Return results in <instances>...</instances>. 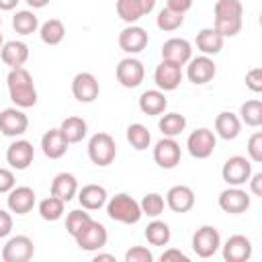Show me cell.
I'll use <instances>...</instances> for the list:
<instances>
[{
  "label": "cell",
  "mask_w": 262,
  "mask_h": 262,
  "mask_svg": "<svg viewBox=\"0 0 262 262\" xmlns=\"http://www.w3.org/2000/svg\"><path fill=\"white\" fill-rule=\"evenodd\" d=\"M31 8H43V6H47L49 4V0H25Z\"/></svg>",
  "instance_id": "816d5d0a"
},
{
  "label": "cell",
  "mask_w": 262,
  "mask_h": 262,
  "mask_svg": "<svg viewBox=\"0 0 262 262\" xmlns=\"http://www.w3.org/2000/svg\"><path fill=\"white\" fill-rule=\"evenodd\" d=\"M115 156H117V143H115L113 135L98 131L88 139V158L94 166L104 168V166L113 164Z\"/></svg>",
  "instance_id": "277c9868"
},
{
  "label": "cell",
  "mask_w": 262,
  "mask_h": 262,
  "mask_svg": "<svg viewBox=\"0 0 262 262\" xmlns=\"http://www.w3.org/2000/svg\"><path fill=\"white\" fill-rule=\"evenodd\" d=\"M154 6H156V0H117L115 4L119 18L125 20L127 25H133L145 14H149Z\"/></svg>",
  "instance_id": "ac0fdd59"
},
{
  "label": "cell",
  "mask_w": 262,
  "mask_h": 262,
  "mask_svg": "<svg viewBox=\"0 0 262 262\" xmlns=\"http://www.w3.org/2000/svg\"><path fill=\"white\" fill-rule=\"evenodd\" d=\"M0 27H2V16H0Z\"/></svg>",
  "instance_id": "11a10c76"
},
{
  "label": "cell",
  "mask_w": 262,
  "mask_h": 262,
  "mask_svg": "<svg viewBox=\"0 0 262 262\" xmlns=\"http://www.w3.org/2000/svg\"><path fill=\"white\" fill-rule=\"evenodd\" d=\"M51 194L61 199L63 203L72 201L78 194V180L70 172H59L51 182Z\"/></svg>",
  "instance_id": "f1b7e54d"
},
{
  "label": "cell",
  "mask_w": 262,
  "mask_h": 262,
  "mask_svg": "<svg viewBox=\"0 0 262 262\" xmlns=\"http://www.w3.org/2000/svg\"><path fill=\"white\" fill-rule=\"evenodd\" d=\"M8 96L18 108H31L37 104V88L33 82V76L25 68H14L6 76Z\"/></svg>",
  "instance_id": "6da1fadb"
},
{
  "label": "cell",
  "mask_w": 262,
  "mask_h": 262,
  "mask_svg": "<svg viewBox=\"0 0 262 262\" xmlns=\"http://www.w3.org/2000/svg\"><path fill=\"white\" fill-rule=\"evenodd\" d=\"M98 260H111V262H115V256L113 254H96L94 256V262H98Z\"/></svg>",
  "instance_id": "f5cc1de1"
},
{
  "label": "cell",
  "mask_w": 262,
  "mask_h": 262,
  "mask_svg": "<svg viewBox=\"0 0 262 262\" xmlns=\"http://www.w3.org/2000/svg\"><path fill=\"white\" fill-rule=\"evenodd\" d=\"M74 239H76V244H78L80 250H84V252H98L100 248L106 246L108 231H106V227L102 223H98V221L92 219L78 235H74Z\"/></svg>",
  "instance_id": "5b68a950"
},
{
  "label": "cell",
  "mask_w": 262,
  "mask_h": 262,
  "mask_svg": "<svg viewBox=\"0 0 262 262\" xmlns=\"http://www.w3.org/2000/svg\"><path fill=\"white\" fill-rule=\"evenodd\" d=\"M186 147H188V154L196 160H207L215 147H217V137L211 129L207 127H201V129H194L188 139H186Z\"/></svg>",
  "instance_id": "52a82bcc"
},
{
  "label": "cell",
  "mask_w": 262,
  "mask_h": 262,
  "mask_svg": "<svg viewBox=\"0 0 262 262\" xmlns=\"http://www.w3.org/2000/svg\"><path fill=\"white\" fill-rule=\"evenodd\" d=\"M154 162L164 170L176 168L178 162H180V145H178V141L174 137H162L154 145Z\"/></svg>",
  "instance_id": "2e32d148"
},
{
  "label": "cell",
  "mask_w": 262,
  "mask_h": 262,
  "mask_svg": "<svg viewBox=\"0 0 262 262\" xmlns=\"http://www.w3.org/2000/svg\"><path fill=\"white\" fill-rule=\"evenodd\" d=\"M33 158H35V147L27 139H16L6 149V162L10 164L12 170H27L33 164Z\"/></svg>",
  "instance_id": "d6986e66"
},
{
  "label": "cell",
  "mask_w": 262,
  "mask_h": 262,
  "mask_svg": "<svg viewBox=\"0 0 262 262\" xmlns=\"http://www.w3.org/2000/svg\"><path fill=\"white\" fill-rule=\"evenodd\" d=\"M106 215L113 221L127 223V225H133L143 217L139 203L127 192H119L106 201Z\"/></svg>",
  "instance_id": "3957f363"
},
{
  "label": "cell",
  "mask_w": 262,
  "mask_h": 262,
  "mask_svg": "<svg viewBox=\"0 0 262 262\" xmlns=\"http://www.w3.org/2000/svg\"><path fill=\"white\" fill-rule=\"evenodd\" d=\"M35 201H37V194L31 186H14L6 196V205L10 213H16V215L31 213L35 207Z\"/></svg>",
  "instance_id": "44dd1931"
},
{
  "label": "cell",
  "mask_w": 262,
  "mask_h": 262,
  "mask_svg": "<svg viewBox=\"0 0 262 262\" xmlns=\"http://www.w3.org/2000/svg\"><path fill=\"white\" fill-rule=\"evenodd\" d=\"M115 74H117V82L123 88H137L143 82V78H145V68H143V63L137 57L129 55V57L119 61Z\"/></svg>",
  "instance_id": "9c48e42d"
},
{
  "label": "cell",
  "mask_w": 262,
  "mask_h": 262,
  "mask_svg": "<svg viewBox=\"0 0 262 262\" xmlns=\"http://www.w3.org/2000/svg\"><path fill=\"white\" fill-rule=\"evenodd\" d=\"M16 186L14 172L8 168H0V194H8Z\"/></svg>",
  "instance_id": "f6af8a7d"
},
{
  "label": "cell",
  "mask_w": 262,
  "mask_h": 262,
  "mask_svg": "<svg viewBox=\"0 0 262 262\" xmlns=\"http://www.w3.org/2000/svg\"><path fill=\"white\" fill-rule=\"evenodd\" d=\"M154 82H156L158 90H162V92L176 90L182 82V66L162 59L154 70Z\"/></svg>",
  "instance_id": "8fae6325"
},
{
  "label": "cell",
  "mask_w": 262,
  "mask_h": 262,
  "mask_svg": "<svg viewBox=\"0 0 262 262\" xmlns=\"http://www.w3.org/2000/svg\"><path fill=\"white\" fill-rule=\"evenodd\" d=\"M221 248L225 262H248L252 258V242L246 235H231Z\"/></svg>",
  "instance_id": "ffe728a7"
},
{
  "label": "cell",
  "mask_w": 262,
  "mask_h": 262,
  "mask_svg": "<svg viewBox=\"0 0 262 262\" xmlns=\"http://www.w3.org/2000/svg\"><path fill=\"white\" fill-rule=\"evenodd\" d=\"M147 41H149L147 31L143 27H137V25H127L119 33V47L129 55H135V53L143 51L147 47Z\"/></svg>",
  "instance_id": "e0dca14e"
},
{
  "label": "cell",
  "mask_w": 262,
  "mask_h": 262,
  "mask_svg": "<svg viewBox=\"0 0 262 262\" xmlns=\"http://www.w3.org/2000/svg\"><path fill=\"white\" fill-rule=\"evenodd\" d=\"M158 129L164 137H178L186 129V117L180 113H164L158 121Z\"/></svg>",
  "instance_id": "1f68e13d"
},
{
  "label": "cell",
  "mask_w": 262,
  "mask_h": 262,
  "mask_svg": "<svg viewBox=\"0 0 262 262\" xmlns=\"http://www.w3.org/2000/svg\"><path fill=\"white\" fill-rule=\"evenodd\" d=\"M0 57L2 61L14 70V68H25L27 59H29V47L23 41H6L0 47Z\"/></svg>",
  "instance_id": "d4e9b609"
},
{
  "label": "cell",
  "mask_w": 262,
  "mask_h": 262,
  "mask_svg": "<svg viewBox=\"0 0 262 262\" xmlns=\"http://www.w3.org/2000/svg\"><path fill=\"white\" fill-rule=\"evenodd\" d=\"M239 121L246 123L248 127H260L262 125V100L258 98H252V100H246L242 106H239Z\"/></svg>",
  "instance_id": "e575fe53"
},
{
  "label": "cell",
  "mask_w": 262,
  "mask_h": 262,
  "mask_svg": "<svg viewBox=\"0 0 262 262\" xmlns=\"http://www.w3.org/2000/svg\"><path fill=\"white\" fill-rule=\"evenodd\" d=\"M223 39L225 37H221V33L215 27L201 29L196 33V49L203 55H217L223 49Z\"/></svg>",
  "instance_id": "83f0119b"
},
{
  "label": "cell",
  "mask_w": 262,
  "mask_h": 262,
  "mask_svg": "<svg viewBox=\"0 0 262 262\" xmlns=\"http://www.w3.org/2000/svg\"><path fill=\"white\" fill-rule=\"evenodd\" d=\"M59 131L68 139V143H80L88 135V123L82 117H68L61 121Z\"/></svg>",
  "instance_id": "4dcf8cb0"
},
{
  "label": "cell",
  "mask_w": 262,
  "mask_h": 262,
  "mask_svg": "<svg viewBox=\"0 0 262 262\" xmlns=\"http://www.w3.org/2000/svg\"><path fill=\"white\" fill-rule=\"evenodd\" d=\"M190 57H192V45L182 37H172L162 45V59L166 61L186 66Z\"/></svg>",
  "instance_id": "7402d4cb"
},
{
  "label": "cell",
  "mask_w": 262,
  "mask_h": 262,
  "mask_svg": "<svg viewBox=\"0 0 262 262\" xmlns=\"http://www.w3.org/2000/svg\"><path fill=\"white\" fill-rule=\"evenodd\" d=\"M221 246V235L213 225H201L192 235V250L199 258H211Z\"/></svg>",
  "instance_id": "8992f818"
},
{
  "label": "cell",
  "mask_w": 262,
  "mask_h": 262,
  "mask_svg": "<svg viewBox=\"0 0 262 262\" xmlns=\"http://www.w3.org/2000/svg\"><path fill=\"white\" fill-rule=\"evenodd\" d=\"M35 254V244L29 235H14L2 248L4 262H29Z\"/></svg>",
  "instance_id": "30bf717a"
},
{
  "label": "cell",
  "mask_w": 262,
  "mask_h": 262,
  "mask_svg": "<svg viewBox=\"0 0 262 262\" xmlns=\"http://www.w3.org/2000/svg\"><path fill=\"white\" fill-rule=\"evenodd\" d=\"M170 237H172V231H170V225L166 221H160L156 217L151 223H147V227H145V239L151 246H168Z\"/></svg>",
  "instance_id": "836d02e7"
},
{
  "label": "cell",
  "mask_w": 262,
  "mask_h": 262,
  "mask_svg": "<svg viewBox=\"0 0 262 262\" xmlns=\"http://www.w3.org/2000/svg\"><path fill=\"white\" fill-rule=\"evenodd\" d=\"M217 74V66L209 55H199V57H190L186 63V76L192 84L203 86L209 84Z\"/></svg>",
  "instance_id": "5bb4252c"
},
{
  "label": "cell",
  "mask_w": 262,
  "mask_h": 262,
  "mask_svg": "<svg viewBox=\"0 0 262 262\" xmlns=\"http://www.w3.org/2000/svg\"><path fill=\"white\" fill-rule=\"evenodd\" d=\"M12 223H14V221H12V215H10L8 211L0 209V239L10 235V231H12Z\"/></svg>",
  "instance_id": "bcb514c9"
},
{
  "label": "cell",
  "mask_w": 262,
  "mask_h": 262,
  "mask_svg": "<svg viewBox=\"0 0 262 262\" xmlns=\"http://www.w3.org/2000/svg\"><path fill=\"white\" fill-rule=\"evenodd\" d=\"M168 106V100H166V94L158 88L154 90H145L141 92L139 96V108L143 115H149V117H156V115H162Z\"/></svg>",
  "instance_id": "f546056e"
},
{
  "label": "cell",
  "mask_w": 262,
  "mask_h": 262,
  "mask_svg": "<svg viewBox=\"0 0 262 262\" xmlns=\"http://www.w3.org/2000/svg\"><path fill=\"white\" fill-rule=\"evenodd\" d=\"M78 201H80L82 209L96 211V209L106 205L108 194H106V188L100 186V184H86V186H82L78 190Z\"/></svg>",
  "instance_id": "484cf974"
},
{
  "label": "cell",
  "mask_w": 262,
  "mask_h": 262,
  "mask_svg": "<svg viewBox=\"0 0 262 262\" xmlns=\"http://www.w3.org/2000/svg\"><path fill=\"white\" fill-rule=\"evenodd\" d=\"M182 23H184V14H182V12H176V10L168 8V6L162 8V10L158 12V18H156L158 29H160V31H166V33H172V31L180 29Z\"/></svg>",
  "instance_id": "f35d334b"
},
{
  "label": "cell",
  "mask_w": 262,
  "mask_h": 262,
  "mask_svg": "<svg viewBox=\"0 0 262 262\" xmlns=\"http://www.w3.org/2000/svg\"><path fill=\"white\" fill-rule=\"evenodd\" d=\"M215 29L221 37H235L242 31L244 6L239 0H217L215 2Z\"/></svg>",
  "instance_id": "7a4b0ae2"
},
{
  "label": "cell",
  "mask_w": 262,
  "mask_h": 262,
  "mask_svg": "<svg viewBox=\"0 0 262 262\" xmlns=\"http://www.w3.org/2000/svg\"><path fill=\"white\" fill-rule=\"evenodd\" d=\"M72 94L78 102H94L100 94V86H98V80L94 78V74L90 72H80L74 76L72 80Z\"/></svg>",
  "instance_id": "9a60e30c"
},
{
  "label": "cell",
  "mask_w": 262,
  "mask_h": 262,
  "mask_svg": "<svg viewBox=\"0 0 262 262\" xmlns=\"http://www.w3.org/2000/svg\"><path fill=\"white\" fill-rule=\"evenodd\" d=\"M12 29L18 35H33L39 29V18L33 10H18L12 16Z\"/></svg>",
  "instance_id": "d590c367"
},
{
  "label": "cell",
  "mask_w": 262,
  "mask_h": 262,
  "mask_svg": "<svg viewBox=\"0 0 262 262\" xmlns=\"http://www.w3.org/2000/svg\"><path fill=\"white\" fill-rule=\"evenodd\" d=\"M139 207H141V213H143V215L156 219V217H160V215L164 213L166 201H164L162 194H158V192H149V194H145V196L139 201Z\"/></svg>",
  "instance_id": "ab89813d"
},
{
  "label": "cell",
  "mask_w": 262,
  "mask_h": 262,
  "mask_svg": "<svg viewBox=\"0 0 262 262\" xmlns=\"http://www.w3.org/2000/svg\"><path fill=\"white\" fill-rule=\"evenodd\" d=\"M63 209H66V203L53 194H49L47 199H43L39 203V215L41 219L45 221H57L63 217Z\"/></svg>",
  "instance_id": "74e56055"
},
{
  "label": "cell",
  "mask_w": 262,
  "mask_h": 262,
  "mask_svg": "<svg viewBox=\"0 0 262 262\" xmlns=\"http://www.w3.org/2000/svg\"><path fill=\"white\" fill-rule=\"evenodd\" d=\"M246 86L252 92H262V68H252L246 72Z\"/></svg>",
  "instance_id": "ee69618b"
},
{
  "label": "cell",
  "mask_w": 262,
  "mask_h": 262,
  "mask_svg": "<svg viewBox=\"0 0 262 262\" xmlns=\"http://www.w3.org/2000/svg\"><path fill=\"white\" fill-rule=\"evenodd\" d=\"M90 221H92V217H90V213H86V209H74V211H70L68 217H66V229H68V233L74 237V235H78Z\"/></svg>",
  "instance_id": "60d3db41"
},
{
  "label": "cell",
  "mask_w": 262,
  "mask_h": 262,
  "mask_svg": "<svg viewBox=\"0 0 262 262\" xmlns=\"http://www.w3.org/2000/svg\"><path fill=\"white\" fill-rule=\"evenodd\" d=\"M242 131V121L235 113L231 111H221L217 117H215V133L225 139V141H231L239 135Z\"/></svg>",
  "instance_id": "4316f807"
},
{
  "label": "cell",
  "mask_w": 262,
  "mask_h": 262,
  "mask_svg": "<svg viewBox=\"0 0 262 262\" xmlns=\"http://www.w3.org/2000/svg\"><path fill=\"white\" fill-rule=\"evenodd\" d=\"M248 160L254 162V164H260L262 162V131H254L248 139Z\"/></svg>",
  "instance_id": "b9f144b4"
},
{
  "label": "cell",
  "mask_w": 262,
  "mask_h": 262,
  "mask_svg": "<svg viewBox=\"0 0 262 262\" xmlns=\"http://www.w3.org/2000/svg\"><path fill=\"white\" fill-rule=\"evenodd\" d=\"M4 45V39H2V33H0V47Z\"/></svg>",
  "instance_id": "db71d44e"
},
{
  "label": "cell",
  "mask_w": 262,
  "mask_h": 262,
  "mask_svg": "<svg viewBox=\"0 0 262 262\" xmlns=\"http://www.w3.org/2000/svg\"><path fill=\"white\" fill-rule=\"evenodd\" d=\"M39 35L45 45H59L66 37V27L59 18H49L43 25H39Z\"/></svg>",
  "instance_id": "d6a6232c"
},
{
  "label": "cell",
  "mask_w": 262,
  "mask_h": 262,
  "mask_svg": "<svg viewBox=\"0 0 262 262\" xmlns=\"http://www.w3.org/2000/svg\"><path fill=\"white\" fill-rule=\"evenodd\" d=\"M219 209L229 213V215H242L250 209V194L246 190H242L239 186H229L223 192H219Z\"/></svg>",
  "instance_id": "7c38bea8"
},
{
  "label": "cell",
  "mask_w": 262,
  "mask_h": 262,
  "mask_svg": "<svg viewBox=\"0 0 262 262\" xmlns=\"http://www.w3.org/2000/svg\"><path fill=\"white\" fill-rule=\"evenodd\" d=\"M160 260L162 262H170V260H182V262H188V256L184 254V252H180V250H176V248H168L162 256H160Z\"/></svg>",
  "instance_id": "7dc6e473"
},
{
  "label": "cell",
  "mask_w": 262,
  "mask_h": 262,
  "mask_svg": "<svg viewBox=\"0 0 262 262\" xmlns=\"http://www.w3.org/2000/svg\"><path fill=\"white\" fill-rule=\"evenodd\" d=\"M18 2L20 0H0V10H12V8H16Z\"/></svg>",
  "instance_id": "f907efd6"
},
{
  "label": "cell",
  "mask_w": 262,
  "mask_h": 262,
  "mask_svg": "<svg viewBox=\"0 0 262 262\" xmlns=\"http://www.w3.org/2000/svg\"><path fill=\"white\" fill-rule=\"evenodd\" d=\"M166 6L168 8H172V10H176V12H186V10H190L192 8V0H166Z\"/></svg>",
  "instance_id": "681fc988"
},
{
  "label": "cell",
  "mask_w": 262,
  "mask_h": 262,
  "mask_svg": "<svg viewBox=\"0 0 262 262\" xmlns=\"http://www.w3.org/2000/svg\"><path fill=\"white\" fill-rule=\"evenodd\" d=\"M248 182H250V192H252L254 196H262V172L250 174Z\"/></svg>",
  "instance_id": "c3c4849f"
},
{
  "label": "cell",
  "mask_w": 262,
  "mask_h": 262,
  "mask_svg": "<svg viewBox=\"0 0 262 262\" xmlns=\"http://www.w3.org/2000/svg\"><path fill=\"white\" fill-rule=\"evenodd\" d=\"M194 190L186 184H176L168 190L166 194V205L174 211V213H188L194 207Z\"/></svg>",
  "instance_id": "603a6c76"
},
{
  "label": "cell",
  "mask_w": 262,
  "mask_h": 262,
  "mask_svg": "<svg viewBox=\"0 0 262 262\" xmlns=\"http://www.w3.org/2000/svg\"><path fill=\"white\" fill-rule=\"evenodd\" d=\"M125 262H154V254L145 246H131L125 252Z\"/></svg>",
  "instance_id": "7bdbcfd3"
},
{
  "label": "cell",
  "mask_w": 262,
  "mask_h": 262,
  "mask_svg": "<svg viewBox=\"0 0 262 262\" xmlns=\"http://www.w3.org/2000/svg\"><path fill=\"white\" fill-rule=\"evenodd\" d=\"M252 174V162L244 156H231L225 160L221 168V176L229 186H242L248 182Z\"/></svg>",
  "instance_id": "ba28073f"
},
{
  "label": "cell",
  "mask_w": 262,
  "mask_h": 262,
  "mask_svg": "<svg viewBox=\"0 0 262 262\" xmlns=\"http://www.w3.org/2000/svg\"><path fill=\"white\" fill-rule=\"evenodd\" d=\"M29 117L18 106H8L0 111V133L6 137H18L27 131Z\"/></svg>",
  "instance_id": "4fadbf2b"
},
{
  "label": "cell",
  "mask_w": 262,
  "mask_h": 262,
  "mask_svg": "<svg viewBox=\"0 0 262 262\" xmlns=\"http://www.w3.org/2000/svg\"><path fill=\"white\" fill-rule=\"evenodd\" d=\"M68 147H70V143H68V139L61 135L59 127L45 131V135L41 137V149H43L45 158H49V160H59L61 156H66Z\"/></svg>",
  "instance_id": "cb8c5ba5"
},
{
  "label": "cell",
  "mask_w": 262,
  "mask_h": 262,
  "mask_svg": "<svg viewBox=\"0 0 262 262\" xmlns=\"http://www.w3.org/2000/svg\"><path fill=\"white\" fill-rule=\"evenodd\" d=\"M127 141L131 143V147H135L137 151H143L149 147L151 143V133L147 131L145 125L141 123H131L127 127Z\"/></svg>",
  "instance_id": "8d00e7d4"
}]
</instances>
